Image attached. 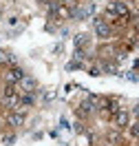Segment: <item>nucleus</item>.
<instances>
[{"label":"nucleus","mask_w":139,"mask_h":146,"mask_svg":"<svg viewBox=\"0 0 139 146\" xmlns=\"http://www.w3.org/2000/svg\"><path fill=\"white\" fill-rule=\"evenodd\" d=\"M7 124L9 126H22L24 124V111H13V113H9V117H7Z\"/></svg>","instance_id":"20e7f679"},{"label":"nucleus","mask_w":139,"mask_h":146,"mask_svg":"<svg viewBox=\"0 0 139 146\" xmlns=\"http://www.w3.org/2000/svg\"><path fill=\"white\" fill-rule=\"evenodd\" d=\"M20 84H22V89H24L27 93H33V91H36V80H33V78H27V75H24V78L20 80Z\"/></svg>","instance_id":"1a4fd4ad"},{"label":"nucleus","mask_w":139,"mask_h":146,"mask_svg":"<svg viewBox=\"0 0 139 146\" xmlns=\"http://www.w3.org/2000/svg\"><path fill=\"white\" fill-rule=\"evenodd\" d=\"M93 11H95V7H93V5H86V7H80V9H75V11H73V16H75L77 20H84V18H88Z\"/></svg>","instance_id":"0eeeda50"},{"label":"nucleus","mask_w":139,"mask_h":146,"mask_svg":"<svg viewBox=\"0 0 139 146\" xmlns=\"http://www.w3.org/2000/svg\"><path fill=\"white\" fill-rule=\"evenodd\" d=\"M106 13H108V16H113V18H121V20H126V18L130 16L126 2H119V0L108 2V5H106Z\"/></svg>","instance_id":"f257e3e1"},{"label":"nucleus","mask_w":139,"mask_h":146,"mask_svg":"<svg viewBox=\"0 0 139 146\" xmlns=\"http://www.w3.org/2000/svg\"><path fill=\"white\" fill-rule=\"evenodd\" d=\"M31 104H33V93H27L20 98V106H31Z\"/></svg>","instance_id":"9d476101"},{"label":"nucleus","mask_w":139,"mask_h":146,"mask_svg":"<svg viewBox=\"0 0 139 146\" xmlns=\"http://www.w3.org/2000/svg\"><path fill=\"white\" fill-rule=\"evenodd\" d=\"M84 44H86V36H84V33H80V36H75V46L80 49V46H84Z\"/></svg>","instance_id":"f8f14e48"},{"label":"nucleus","mask_w":139,"mask_h":146,"mask_svg":"<svg viewBox=\"0 0 139 146\" xmlns=\"http://www.w3.org/2000/svg\"><path fill=\"white\" fill-rule=\"evenodd\" d=\"M132 113H135V115H139V104L135 106V111H132Z\"/></svg>","instance_id":"2eb2a0df"},{"label":"nucleus","mask_w":139,"mask_h":146,"mask_svg":"<svg viewBox=\"0 0 139 146\" xmlns=\"http://www.w3.org/2000/svg\"><path fill=\"white\" fill-rule=\"evenodd\" d=\"M22 78H24V71H22V69H18V66H13V69H11V71L7 73V82H9V84L20 82Z\"/></svg>","instance_id":"423d86ee"},{"label":"nucleus","mask_w":139,"mask_h":146,"mask_svg":"<svg viewBox=\"0 0 139 146\" xmlns=\"http://www.w3.org/2000/svg\"><path fill=\"white\" fill-rule=\"evenodd\" d=\"M95 106H97V100H95V98L84 100L82 104H80V115H88V113H93V111H95Z\"/></svg>","instance_id":"39448f33"},{"label":"nucleus","mask_w":139,"mask_h":146,"mask_svg":"<svg viewBox=\"0 0 139 146\" xmlns=\"http://www.w3.org/2000/svg\"><path fill=\"white\" fill-rule=\"evenodd\" d=\"M93 27H95V33H97L99 38H104V40H106V38H111V33H113L111 27H108L102 18H95V20H93Z\"/></svg>","instance_id":"7ed1b4c3"},{"label":"nucleus","mask_w":139,"mask_h":146,"mask_svg":"<svg viewBox=\"0 0 139 146\" xmlns=\"http://www.w3.org/2000/svg\"><path fill=\"white\" fill-rule=\"evenodd\" d=\"M2 102H5L7 109H16V106H20V98H18V93H16V89H13L11 84H7V86L2 89Z\"/></svg>","instance_id":"f03ea898"},{"label":"nucleus","mask_w":139,"mask_h":146,"mask_svg":"<svg viewBox=\"0 0 139 146\" xmlns=\"http://www.w3.org/2000/svg\"><path fill=\"white\" fill-rule=\"evenodd\" d=\"M130 135H132V137H139V124H135V126L130 128Z\"/></svg>","instance_id":"ddd939ff"},{"label":"nucleus","mask_w":139,"mask_h":146,"mask_svg":"<svg viewBox=\"0 0 139 146\" xmlns=\"http://www.w3.org/2000/svg\"><path fill=\"white\" fill-rule=\"evenodd\" d=\"M128 113H126V111H117V113H115V124H117V126H128Z\"/></svg>","instance_id":"6e6552de"},{"label":"nucleus","mask_w":139,"mask_h":146,"mask_svg":"<svg viewBox=\"0 0 139 146\" xmlns=\"http://www.w3.org/2000/svg\"><path fill=\"white\" fill-rule=\"evenodd\" d=\"M7 62H13V55L5 53V51H0V64H7Z\"/></svg>","instance_id":"9b49d317"},{"label":"nucleus","mask_w":139,"mask_h":146,"mask_svg":"<svg viewBox=\"0 0 139 146\" xmlns=\"http://www.w3.org/2000/svg\"><path fill=\"white\" fill-rule=\"evenodd\" d=\"M135 27H137V31H139V20H137V25H135Z\"/></svg>","instance_id":"dca6fc26"},{"label":"nucleus","mask_w":139,"mask_h":146,"mask_svg":"<svg viewBox=\"0 0 139 146\" xmlns=\"http://www.w3.org/2000/svg\"><path fill=\"white\" fill-rule=\"evenodd\" d=\"M99 71H102V69H97V66H93V69H91V75H99Z\"/></svg>","instance_id":"4468645a"}]
</instances>
